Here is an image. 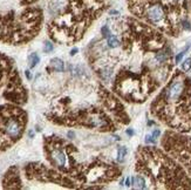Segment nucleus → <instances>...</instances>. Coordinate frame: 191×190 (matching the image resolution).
<instances>
[{
    "instance_id": "1",
    "label": "nucleus",
    "mask_w": 191,
    "mask_h": 190,
    "mask_svg": "<svg viewBox=\"0 0 191 190\" xmlns=\"http://www.w3.org/2000/svg\"><path fill=\"white\" fill-rule=\"evenodd\" d=\"M27 114L12 105L0 107V151L10 148L25 132Z\"/></svg>"
},
{
    "instance_id": "2",
    "label": "nucleus",
    "mask_w": 191,
    "mask_h": 190,
    "mask_svg": "<svg viewBox=\"0 0 191 190\" xmlns=\"http://www.w3.org/2000/svg\"><path fill=\"white\" fill-rule=\"evenodd\" d=\"M69 143L56 136H48L45 138V154L53 167L61 170L65 175H68L67 155L69 151Z\"/></svg>"
},
{
    "instance_id": "3",
    "label": "nucleus",
    "mask_w": 191,
    "mask_h": 190,
    "mask_svg": "<svg viewBox=\"0 0 191 190\" xmlns=\"http://www.w3.org/2000/svg\"><path fill=\"white\" fill-rule=\"evenodd\" d=\"M137 15H144L149 21L154 22V24H157L160 21H162L165 16V13H164L163 7L160 5V4H149L143 11H141Z\"/></svg>"
},
{
    "instance_id": "4",
    "label": "nucleus",
    "mask_w": 191,
    "mask_h": 190,
    "mask_svg": "<svg viewBox=\"0 0 191 190\" xmlns=\"http://www.w3.org/2000/svg\"><path fill=\"white\" fill-rule=\"evenodd\" d=\"M2 187L5 189H21L22 188L18 168L12 167L8 169V171L5 174L4 180H2Z\"/></svg>"
},
{
    "instance_id": "5",
    "label": "nucleus",
    "mask_w": 191,
    "mask_h": 190,
    "mask_svg": "<svg viewBox=\"0 0 191 190\" xmlns=\"http://www.w3.org/2000/svg\"><path fill=\"white\" fill-rule=\"evenodd\" d=\"M183 92H184V81H183V79L177 78L170 83V86L166 89V93H165L166 100L177 101L178 99L182 96Z\"/></svg>"
},
{
    "instance_id": "6",
    "label": "nucleus",
    "mask_w": 191,
    "mask_h": 190,
    "mask_svg": "<svg viewBox=\"0 0 191 190\" xmlns=\"http://www.w3.org/2000/svg\"><path fill=\"white\" fill-rule=\"evenodd\" d=\"M49 65H51V68L55 70V72H63L65 70V64H63V61L61 60V59H59V58H54V59H52L51 60V62H49Z\"/></svg>"
},
{
    "instance_id": "7",
    "label": "nucleus",
    "mask_w": 191,
    "mask_h": 190,
    "mask_svg": "<svg viewBox=\"0 0 191 190\" xmlns=\"http://www.w3.org/2000/svg\"><path fill=\"white\" fill-rule=\"evenodd\" d=\"M131 184L134 186V188L136 189H145L147 186H145V181L142 176H135L131 180Z\"/></svg>"
},
{
    "instance_id": "8",
    "label": "nucleus",
    "mask_w": 191,
    "mask_h": 190,
    "mask_svg": "<svg viewBox=\"0 0 191 190\" xmlns=\"http://www.w3.org/2000/svg\"><path fill=\"white\" fill-rule=\"evenodd\" d=\"M40 62V58L37 53H32L28 56V66L29 68H34Z\"/></svg>"
},
{
    "instance_id": "9",
    "label": "nucleus",
    "mask_w": 191,
    "mask_h": 190,
    "mask_svg": "<svg viewBox=\"0 0 191 190\" xmlns=\"http://www.w3.org/2000/svg\"><path fill=\"white\" fill-rule=\"evenodd\" d=\"M107 45H108V47H110V48H116V47H119L120 41H119V39H117L115 35L110 34L109 37L107 38Z\"/></svg>"
},
{
    "instance_id": "10",
    "label": "nucleus",
    "mask_w": 191,
    "mask_h": 190,
    "mask_svg": "<svg viewBox=\"0 0 191 190\" xmlns=\"http://www.w3.org/2000/svg\"><path fill=\"white\" fill-rule=\"evenodd\" d=\"M127 148L125 147H120L119 150H117V161L120 163H122L124 161V159H125V155H127Z\"/></svg>"
},
{
    "instance_id": "11",
    "label": "nucleus",
    "mask_w": 191,
    "mask_h": 190,
    "mask_svg": "<svg viewBox=\"0 0 191 190\" xmlns=\"http://www.w3.org/2000/svg\"><path fill=\"white\" fill-rule=\"evenodd\" d=\"M182 69L185 70V72L190 70L191 69V58H188V59L184 60V62L182 64Z\"/></svg>"
},
{
    "instance_id": "12",
    "label": "nucleus",
    "mask_w": 191,
    "mask_h": 190,
    "mask_svg": "<svg viewBox=\"0 0 191 190\" xmlns=\"http://www.w3.org/2000/svg\"><path fill=\"white\" fill-rule=\"evenodd\" d=\"M53 43L51 42V41H46L45 42V47H43V51L46 52V53H51L52 51H53Z\"/></svg>"
},
{
    "instance_id": "13",
    "label": "nucleus",
    "mask_w": 191,
    "mask_h": 190,
    "mask_svg": "<svg viewBox=\"0 0 191 190\" xmlns=\"http://www.w3.org/2000/svg\"><path fill=\"white\" fill-rule=\"evenodd\" d=\"M156 60H157L158 62H164V61L166 60V54H165L164 52L157 53V54H156Z\"/></svg>"
},
{
    "instance_id": "14",
    "label": "nucleus",
    "mask_w": 191,
    "mask_h": 190,
    "mask_svg": "<svg viewBox=\"0 0 191 190\" xmlns=\"http://www.w3.org/2000/svg\"><path fill=\"white\" fill-rule=\"evenodd\" d=\"M101 33H102V35L107 39L108 37L110 35V29H109V27L108 26H103V27L101 28Z\"/></svg>"
},
{
    "instance_id": "15",
    "label": "nucleus",
    "mask_w": 191,
    "mask_h": 190,
    "mask_svg": "<svg viewBox=\"0 0 191 190\" xmlns=\"http://www.w3.org/2000/svg\"><path fill=\"white\" fill-rule=\"evenodd\" d=\"M145 142L147 143H156V140L152 135H147L145 136Z\"/></svg>"
},
{
    "instance_id": "16",
    "label": "nucleus",
    "mask_w": 191,
    "mask_h": 190,
    "mask_svg": "<svg viewBox=\"0 0 191 190\" xmlns=\"http://www.w3.org/2000/svg\"><path fill=\"white\" fill-rule=\"evenodd\" d=\"M182 25H183L184 29H188V31L191 29V24L189 21H187V20H183V21H182Z\"/></svg>"
},
{
    "instance_id": "17",
    "label": "nucleus",
    "mask_w": 191,
    "mask_h": 190,
    "mask_svg": "<svg viewBox=\"0 0 191 190\" xmlns=\"http://www.w3.org/2000/svg\"><path fill=\"white\" fill-rule=\"evenodd\" d=\"M160 134H161V133H160V130H158V129H156V130H154V133H152V136H154L155 138H156V137H158V136H160Z\"/></svg>"
},
{
    "instance_id": "18",
    "label": "nucleus",
    "mask_w": 191,
    "mask_h": 190,
    "mask_svg": "<svg viewBox=\"0 0 191 190\" xmlns=\"http://www.w3.org/2000/svg\"><path fill=\"white\" fill-rule=\"evenodd\" d=\"M25 74H26V76H27L28 80H31V79H32V75H31V72H29V70H26V72H25Z\"/></svg>"
},
{
    "instance_id": "19",
    "label": "nucleus",
    "mask_w": 191,
    "mask_h": 190,
    "mask_svg": "<svg viewBox=\"0 0 191 190\" xmlns=\"http://www.w3.org/2000/svg\"><path fill=\"white\" fill-rule=\"evenodd\" d=\"M76 53H78V48H73V49L70 51V55H72V56H73V55H75Z\"/></svg>"
},
{
    "instance_id": "20",
    "label": "nucleus",
    "mask_w": 191,
    "mask_h": 190,
    "mask_svg": "<svg viewBox=\"0 0 191 190\" xmlns=\"http://www.w3.org/2000/svg\"><path fill=\"white\" fill-rule=\"evenodd\" d=\"M127 134L129 136H133L134 135V130H133V129H128V130H127Z\"/></svg>"
},
{
    "instance_id": "21",
    "label": "nucleus",
    "mask_w": 191,
    "mask_h": 190,
    "mask_svg": "<svg viewBox=\"0 0 191 190\" xmlns=\"http://www.w3.org/2000/svg\"><path fill=\"white\" fill-rule=\"evenodd\" d=\"M67 135H68L69 138H74V136H75V134H74L73 132H68V134H67Z\"/></svg>"
},
{
    "instance_id": "22",
    "label": "nucleus",
    "mask_w": 191,
    "mask_h": 190,
    "mask_svg": "<svg viewBox=\"0 0 191 190\" xmlns=\"http://www.w3.org/2000/svg\"><path fill=\"white\" fill-rule=\"evenodd\" d=\"M125 186H127V187H130V186H131V184H130V178H129V177L125 180Z\"/></svg>"
},
{
    "instance_id": "23",
    "label": "nucleus",
    "mask_w": 191,
    "mask_h": 190,
    "mask_svg": "<svg viewBox=\"0 0 191 190\" xmlns=\"http://www.w3.org/2000/svg\"><path fill=\"white\" fill-rule=\"evenodd\" d=\"M28 135H29V137H33V136H34V133H33V132L31 130V132L28 133Z\"/></svg>"
},
{
    "instance_id": "24",
    "label": "nucleus",
    "mask_w": 191,
    "mask_h": 190,
    "mask_svg": "<svg viewBox=\"0 0 191 190\" xmlns=\"http://www.w3.org/2000/svg\"><path fill=\"white\" fill-rule=\"evenodd\" d=\"M31 1H32V2H33V4H34V2H37V1H38V0H31Z\"/></svg>"
}]
</instances>
